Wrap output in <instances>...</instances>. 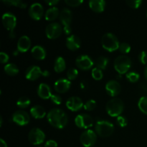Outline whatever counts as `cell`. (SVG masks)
Instances as JSON below:
<instances>
[{
	"mask_svg": "<svg viewBox=\"0 0 147 147\" xmlns=\"http://www.w3.org/2000/svg\"><path fill=\"white\" fill-rule=\"evenodd\" d=\"M126 78L129 79L130 82L135 83L139 79V74L136 72H130V73L126 74Z\"/></svg>",
	"mask_w": 147,
	"mask_h": 147,
	"instance_id": "cell-34",
	"label": "cell"
},
{
	"mask_svg": "<svg viewBox=\"0 0 147 147\" xmlns=\"http://www.w3.org/2000/svg\"><path fill=\"white\" fill-rule=\"evenodd\" d=\"M92 76H93L95 80H99L103 78V72L100 69L98 68V67H95L92 70Z\"/></svg>",
	"mask_w": 147,
	"mask_h": 147,
	"instance_id": "cell-32",
	"label": "cell"
},
{
	"mask_svg": "<svg viewBox=\"0 0 147 147\" xmlns=\"http://www.w3.org/2000/svg\"><path fill=\"white\" fill-rule=\"evenodd\" d=\"M0 147H7V143L2 139H0Z\"/></svg>",
	"mask_w": 147,
	"mask_h": 147,
	"instance_id": "cell-45",
	"label": "cell"
},
{
	"mask_svg": "<svg viewBox=\"0 0 147 147\" xmlns=\"http://www.w3.org/2000/svg\"><path fill=\"white\" fill-rule=\"evenodd\" d=\"M32 55L37 60H44L46 57V50L40 45H35L31 50Z\"/></svg>",
	"mask_w": 147,
	"mask_h": 147,
	"instance_id": "cell-23",
	"label": "cell"
},
{
	"mask_svg": "<svg viewBox=\"0 0 147 147\" xmlns=\"http://www.w3.org/2000/svg\"><path fill=\"white\" fill-rule=\"evenodd\" d=\"M9 60V56L7 53H4V52H1L0 53V61L1 63H7Z\"/></svg>",
	"mask_w": 147,
	"mask_h": 147,
	"instance_id": "cell-42",
	"label": "cell"
},
{
	"mask_svg": "<svg viewBox=\"0 0 147 147\" xmlns=\"http://www.w3.org/2000/svg\"><path fill=\"white\" fill-rule=\"evenodd\" d=\"M45 134L39 128H33L28 134L29 142L33 145L41 144L44 142Z\"/></svg>",
	"mask_w": 147,
	"mask_h": 147,
	"instance_id": "cell-8",
	"label": "cell"
},
{
	"mask_svg": "<svg viewBox=\"0 0 147 147\" xmlns=\"http://www.w3.org/2000/svg\"><path fill=\"white\" fill-rule=\"evenodd\" d=\"M63 32L61 25L57 22L50 23L46 27V35L50 39H56L60 37Z\"/></svg>",
	"mask_w": 147,
	"mask_h": 147,
	"instance_id": "cell-11",
	"label": "cell"
},
{
	"mask_svg": "<svg viewBox=\"0 0 147 147\" xmlns=\"http://www.w3.org/2000/svg\"><path fill=\"white\" fill-rule=\"evenodd\" d=\"M126 3L131 8L136 9L140 7V5L142 3V0H127Z\"/></svg>",
	"mask_w": 147,
	"mask_h": 147,
	"instance_id": "cell-35",
	"label": "cell"
},
{
	"mask_svg": "<svg viewBox=\"0 0 147 147\" xmlns=\"http://www.w3.org/2000/svg\"><path fill=\"white\" fill-rule=\"evenodd\" d=\"M108 63H109V59L106 57H103V56L98 57L96 60V67L99 69H102V70H104L106 68Z\"/></svg>",
	"mask_w": 147,
	"mask_h": 147,
	"instance_id": "cell-28",
	"label": "cell"
},
{
	"mask_svg": "<svg viewBox=\"0 0 147 147\" xmlns=\"http://www.w3.org/2000/svg\"><path fill=\"white\" fill-rule=\"evenodd\" d=\"M76 65L80 69L83 70H89L93 65V61L88 55H82L78 56L76 60Z\"/></svg>",
	"mask_w": 147,
	"mask_h": 147,
	"instance_id": "cell-14",
	"label": "cell"
},
{
	"mask_svg": "<svg viewBox=\"0 0 147 147\" xmlns=\"http://www.w3.org/2000/svg\"><path fill=\"white\" fill-rule=\"evenodd\" d=\"M49 123L57 129H63L67 125L68 118L67 114L60 109H53L47 115Z\"/></svg>",
	"mask_w": 147,
	"mask_h": 147,
	"instance_id": "cell-1",
	"label": "cell"
},
{
	"mask_svg": "<svg viewBox=\"0 0 147 147\" xmlns=\"http://www.w3.org/2000/svg\"><path fill=\"white\" fill-rule=\"evenodd\" d=\"M96 102L94 100H89L85 103L84 109L86 111H92L96 108Z\"/></svg>",
	"mask_w": 147,
	"mask_h": 147,
	"instance_id": "cell-36",
	"label": "cell"
},
{
	"mask_svg": "<svg viewBox=\"0 0 147 147\" xmlns=\"http://www.w3.org/2000/svg\"><path fill=\"white\" fill-rule=\"evenodd\" d=\"M139 61L142 63V64H146L147 63V52L146 51H142L141 52L140 54L139 55Z\"/></svg>",
	"mask_w": 147,
	"mask_h": 147,
	"instance_id": "cell-40",
	"label": "cell"
},
{
	"mask_svg": "<svg viewBox=\"0 0 147 147\" xmlns=\"http://www.w3.org/2000/svg\"><path fill=\"white\" fill-rule=\"evenodd\" d=\"M71 83L68 79L61 78L55 83V89L58 93H65L70 89Z\"/></svg>",
	"mask_w": 147,
	"mask_h": 147,
	"instance_id": "cell-18",
	"label": "cell"
},
{
	"mask_svg": "<svg viewBox=\"0 0 147 147\" xmlns=\"http://www.w3.org/2000/svg\"><path fill=\"white\" fill-rule=\"evenodd\" d=\"M45 147H57V144L54 140H48L45 145Z\"/></svg>",
	"mask_w": 147,
	"mask_h": 147,
	"instance_id": "cell-43",
	"label": "cell"
},
{
	"mask_svg": "<svg viewBox=\"0 0 147 147\" xmlns=\"http://www.w3.org/2000/svg\"><path fill=\"white\" fill-rule=\"evenodd\" d=\"M37 93H38V96L43 99L50 98L53 95L51 93L50 86L45 83H40L37 89Z\"/></svg>",
	"mask_w": 147,
	"mask_h": 147,
	"instance_id": "cell-21",
	"label": "cell"
},
{
	"mask_svg": "<svg viewBox=\"0 0 147 147\" xmlns=\"http://www.w3.org/2000/svg\"><path fill=\"white\" fill-rule=\"evenodd\" d=\"M43 76L45 77L49 76L48 71H42L40 67L37 65H32L27 69L25 73L26 78L30 80H37L40 76Z\"/></svg>",
	"mask_w": 147,
	"mask_h": 147,
	"instance_id": "cell-10",
	"label": "cell"
},
{
	"mask_svg": "<svg viewBox=\"0 0 147 147\" xmlns=\"http://www.w3.org/2000/svg\"><path fill=\"white\" fill-rule=\"evenodd\" d=\"M138 106L141 111L147 115V96H142L138 102Z\"/></svg>",
	"mask_w": 147,
	"mask_h": 147,
	"instance_id": "cell-30",
	"label": "cell"
},
{
	"mask_svg": "<svg viewBox=\"0 0 147 147\" xmlns=\"http://www.w3.org/2000/svg\"><path fill=\"white\" fill-rule=\"evenodd\" d=\"M30 113L34 119H42L46 115V112L44 108L39 105L33 106L30 109Z\"/></svg>",
	"mask_w": 147,
	"mask_h": 147,
	"instance_id": "cell-24",
	"label": "cell"
},
{
	"mask_svg": "<svg viewBox=\"0 0 147 147\" xmlns=\"http://www.w3.org/2000/svg\"><path fill=\"white\" fill-rule=\"evenodd\" d=\"M121 87L120 83L114 80H109L106 85V90L111 96H116L120 93Z\"/></svg>",
	"mask_w": 147,
	"mask_h": 147,
	"instance_id": "cell-16",
	"label": "cell"
},
{
	"mask_svg": "<svg viewBox=\"0 0 147 147\" xmlns=\"http://www.w3.org/2000/svg\"><path fill=\"white\" fill-rule=\"evenodd\" d=\"M89 7L96 12H102L106 7V1L104 0H90Z\"/></svg>",
	"mask_w": 147,
	"mask_h": 147,
	"instance_id": "cell-22",
	"label": "cell"
},
{
	"mask_svg": "<svg viewBox=\"0 0 147 147\" xmlns=\"http://www.w3.org/2000/svg\"><path fill=\"white\" fill-rule=\"evenodd\" d=\"M97 136L93 130H86L81 134L80 141L85 147H91L96 144Z\"/></svg>",
	"mask_w": 147,
	"mask_h": 147,
	"instance_id": "cell-9",
	"label": "cell"
},
{
	"mask_svg": "<svg viewBox=\"0 0 147 147\" xmlns=\"http://www.w3.org/2000/svg\"><path fill=\"white\" fill-rule=\"evenodd\" d=\"M4 71L9 76H15L19 73V68L14 63H8L4 66Z\"/></svg>",
	"mask_w": 147,
	"mask_h": 147,
	"instance_id": "cell-27",
	"label": "cell"
},
{
	"mask_svg": "<svg viewBox=\"0 0 147 147\" xmlns=\"http://www.w3.org/2000/svg\"><path fill=\"white\" fill-rule=\"evenodd\" d=\"M45 3L50 6H54L55 4H58V0H45Z\"/></svg>",
	"mask_w": 147,
	"mask_h": 147,
	"instance_id": "cell-44",
	"label": "cell"
},
{
	"mask_svg": "<svg viewBox=\"0 0 147 147\" xmlns=\"http://www.w3.org/2000/svg\"><path fill=\"white\" fill-rule=\"evenodd\" d=\"M66 46L70 50H76L80 48V40L75 34L69 36L66 40Z\"/></svg>",
	"mask_w": 147,
	"mask_h": 147,
	"instance_id": "cell-20",
	"label": "cell"
},
{
	"mask_svg": "<svg viewBox=\"0 0 147 147\" xmlns=\"http://www.w3.org/2000/svg\"><path fill=\"white\" fill-rule=\"evenodd\" d=\"M31 45V41L29 37L23 35L20 37L17 42V50L21 53H25L30 49Z\"/></svg>",
	"mask_w": 147,
	"mask_h": 147,
	"instance_id": "cell-19",
	"label": "cell"
},
{
	"mask_svg": "<svg viewBox=\"0 0 147 147\" xmlns=\"http://www.w3.org/2000/svg\"><path fill=\"white\" fill-rule=\"evenodd\" d=\"M59 14V9L57 7H50V9L46 11L45 13V20H48V21H53V20H55Z\"/></svg>",
	"mask_w": 147,
	"mask_h": 147,
	"instance_id": "cell-25",
	"label": "cell"
},
{
	"mask_svg": "<svg viewBox=\"0 0 147 147\" xmlns=\"http://www.w3.org/2000/svg\"><path fill=\"white\" fill-rule=\"evenodd\" d=\"M131 66V60L126 55H120L114 60V67L119 74H124Z\"/></svg>",
	"mask_w": 147,
	"mask_h": 147,
	"instance_id": "cell-5",
	"label": "cell"
},
{
	"mask_svg": "<svg viewBox=\"0 0 147 147\" xmlns=\"http://www.w3.org/2000/svg\"><path fill=\"white\" fill-rule=\"evenodd\" d=\"M66 106L72 111H78L82 109L83 106V103L80 98L77 96H72L67 99L66 102Z\"/></svg>",
	"mask_w": 147,
	"mask_h": 147,
	"instance_id": "cell-17",
	"label": "cell"
},
{
	"mask_svg": "<svg viewBox=\"0 0 147 147\" xmlns=\"http://www.w3.org/2000/svg\"><path fill=\"white\" fill-rule=\"evenodd\" d=\"M102 46L105 50L113 52L119 48V42L118 38L113 33L108 32L103 34L101 39Z\"/></svg>",
	"mask_w": 147,
	"mask_h": 147,
	"instance_id": "cell-3",
	"label": "cell"
},
{
	"mask_svg": "<svg viewBox=\"0 0 147 147\" xmlns=\"http://www.w3.org/2000/svg\"><path fill=\"white\" fill-rule=\"evenodd\" d=\"M124 108L123 100L119 98H113L108 101L106 104V111L112 117L119 116L122 113Z\"/></svg>",
	"mask_w": 147,
	"mask_h": 147,
	"instance_id": "cell-2",
	"label": "cell"
},
{
	"mask_svg": "<svg viewBox=\"0 0 147 147\" xmlns=\"http://www.w3.org/2000/svg\"><path fill=\"white\" fill-rule=\"evenodd\" d=\"M51 100L55 103V104L60 105L62 103V98L59 95L57 94H53L51 96Z\"/></svg>",
	"mask_w": 147,
	"mask_h": 147,
	"instance_id": "cell-41",
	"label": "cell"
},
{
	"mask_svg": "<svg viewBox=\"0 0 147 147\" xmlns=\"http://www.w3.org/2000/svg\"><path fill=\"white\" fill-rule=\"evenodd\" d=\"M30 104V100L27 97H21L17 100V105L21 109H25Z\"/></svg>",
	"mask_w": 147,
	"mask_h": 147,
	"instance_id": "cell-31",
	"label": "cell"
},
{
	"mask_svg": "<svg viewBox=\"0 0 147 147\" xmlns=\"http://www.w3.org/2000/svg\"><path fill=\"white\" fill-rule=\"evenodd\" d=\"M66 64L64 58L62 57H57L55 59L54 64V69L55 71L57 73H61L65 69Z\"/></svg>",
	"mask_w": 147,
	"mask_h": 147,
	"instance_id": "cell-26",
	"label": "cell"
},
{
	"mask_svg": "<svg viewBox=\"0 0 147 147\" xmlns=\"http://www.w3.org/2000/svg\"><path fill=\"white\" fill-rule=\"evenodd\" d=\"M2 23L4 27L10 32V37L14 38L15 37L14 30L17 24V18L15 16L9 12L4 13L2 16Z\"/></svg>",
	"mask_w": 147,
	"mask_h": 147,
	"instance_id": "cell-6",
	"label": "cell"
},
{
	"mask_svg": "<svg viewBox=\"0 0 147 147\" xmlns=\"http://www.w3.org/2000/svg\"><path fill=\"white\" fill-rule=\"evenodd\" d=\"M76 126L80 129H88L93 124V120L88 114H79L75 119Z\"/></svg>",
	"mask_w": 147,
	"mask_h": 147,
	"instance_id": "cell-12",
	"label": "cell"
},
{
	"mask_svg": "<svg viewBox=\"0 0 147 147\" xmlns=\"http://www.w3.org/2000/svg\"><path fill=\"white\" fill-rule=\"evenodd\" d=\"M146 15H147V11H146Z\"/></svg>",
	"mask_w": 147,
	"mask_h": 147,
	"instance_id": "cell-47",
	"label": "cell"
},
{
	"mask_svg": "<svg viewBox=\"0 0 147 147\" xmlns=\"http://www.w3.org/2000/svg\"><path fill=\"white\" fill-rule=\"evenodd\" d=\"M119 49L122 53H129L131 50V46L128 43L122 42L119 45Z\"/></svg>",
	"mask_w": 147,
	"mask_h": 147,
	"instance_id": "cell-37",
	"label": "cell"
},
{
	"mask_svg": "<svg viewBox=\"0 0 147 147\" xmlns=\"http://www.w3.org/2000/svg\"><path fill=\"white\" fill-rule=\"evenodd\" d=\"M44 13V9L40 3H34L29 9V14L34 20H39L42 18Z\"/></svg>",
	"mask_w": 147,
	"mask_h": 147,
	"instance_id": "cell-15",
	"label": "cell"
},
{
	"mask_svg": "<svg viewBox=\"0 0 147 147\" xmlns=\"http://www.w3.org/2000/svg\"><path fill=\"white\" fill-rule=\"evenodd\" d=\"M96 131L101 137H108L114 131V126L110 121L106 120L98 121L96 122Z\"/></svg>",
	"mask_w": 147,
	"mask_h": 147,
	"instance_id": "cell-4",
	"label": "cell"
},
{
	"mask_svg": "<svg viewBox=\"0 0 147 147\" xmlns=\"http://www.w3.org/2000/svg\"><path fill=\"white\" fill-rule=\"evenodd\" d=\"M2 2L9 6H15L20 8H25L27 4L20 0H2Z\"/></svg>",
	"mask_w": 147,
	"mask_h": 147,
	"instance_id": "cell-29",
	"label": "cell"
},
{
	"mask_svg": "<svg viewBox=\"0 0 147 147\" xmlns=\"http://www.w3.org/2000/svg\"><path fill=\"white\" fill-rule=\"evenodd\" d=\"M116 121L121 127H125V126H127V119L122 116H118Z\"/></svg>",
	"mask_w": 147,
	"mask_h": 147,
	"instance_id": "cell-38",
	"label": "cell"
},
{
	"mask_svg": "<svg viewBox=\"0 0 147 147\" xmlns=\"http://www.w3.org/2000/svg\"><path fill=\"white\" fill-rule=\"evenodd\" d=\"M12 121L20 126H24L30 122V116L24 111L18 110L13 114Z\"/></svg>",
	"mask_w": 147,
	"mask_h": 147,
	"instance_id": "cell-13",
	"label": "cell"
},
{
	"mask_svg": "<svg viewBox=\"0 0 147 147\" xmlns=\"http://www.w3.org/2000/svg\"><path fill=\"white\" fill-rule=\"evenodd\" d=\"M78 75V71L76 70V68H70L67 72V79L69 80H74L77 78Z\"/></svg>",
	"mask_w": 147,
	"mask_h": 147,
	"instance_id": "cell-33",
	"label": "cell"
},
{
	"mask_svg": "<svg viewBox=\"0 0 147 147\" xmlns=\"http://www.w3.org/2000/svg\"><path fill=\"white\" fill-rule=\"evenodd\" d=\"M65 2L70 7H78L83 2V0H65Z\"/></svg>",
	"mask_w": 147,
	"mask_h": 147,
	"instance_id": "cell-39",
	"label": "cell"
},
{
	"mask_svg": "<svg viewBox=\"0 0 147 147\" xmlns=\"http://www.w3.org/2000/svg\"><path fill=\"white\" fill-rule=\"evenodd\" d=\"M144 76H145V78H146V79L147 80V66H146V69H145V70H144Z\"/></svg>",
	"mask_w": 147,
	"mask_h": 147,
	"instance_id": "cell-46",
	"label": "cell"
},
{
	"mask_svg": "<svg viewBox=\"0 0 147 147\" xmlns=\"http://www.w3.org/2000/svg\"><path fill=\"white\" fill-rule=\"evenodd\" d=\"M60 20L64 26V32L65 34H70L71 32L70 23L72 21V12L68 8H63L60 14Z\"/></svg>",
	"mask_w": 147,
	"mask_h": 147,
	"instance_id": "cell-7",
	"label": "cell"
}]
</instances>
